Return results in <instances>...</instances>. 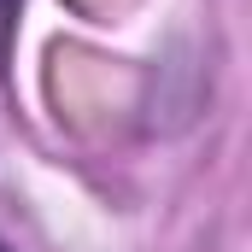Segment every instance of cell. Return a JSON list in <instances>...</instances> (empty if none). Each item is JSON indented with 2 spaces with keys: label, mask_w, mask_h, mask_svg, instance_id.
I'll list each match as a JSON object with an SVG mask.
<instances>
[{
  "label": "cell",
  "mask_w": 252,
  "mask_h": 252,
  "mask_svg": "<svg viewBox=\"0 0 252 252\" xmlns=\"http://www.w3.org/2000/svg\"><path fill=\"white\" fill-rule=\"evenodd\" d=\"M0 252H12V247H6V241H0Z\"/></svg>",
  "instance_id": "7a4b0ae2"
},
{
  "label": "cell",
  "mask_w": 252,
  "mask_h": 252,
  "mask_svg": "<svg viewBox=\"0 0 252 252\" xmlns=\"http://www.w3.org/2000/svg\"><path fill=\"white\" fill-rule=\"evenodd\" d=\"M18 6H24V0H0V70H6V59H12V30H18Z\"/></svg>",
  "instance_id": "6da1fadb"
}]
</instances>
